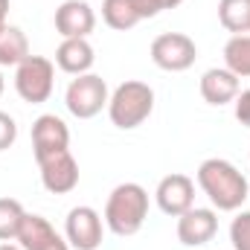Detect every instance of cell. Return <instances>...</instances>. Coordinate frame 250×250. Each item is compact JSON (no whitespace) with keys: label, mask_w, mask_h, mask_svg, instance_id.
Here are the masks:
<instances>
[{"label":"cell","mask_w":250,"mask_h":250,"mask_svg":"<svg viewBox=\"0 0 250 250\" xmlns=\"http://www.w3.org/2000/svg\"><path fill=\"white\" fill-rule=\"evenodd\" d=\"M15 242L23 250H70V245H67V239L62 233L44 215H35V212L23 215V224H21Z\"/></svg>","instance_id":"8fae6325"},{"label":"cell","mask_w":250,"mask_h":250,"mask_svg":"<svg viewBox=\"0 0 250 250\" xmlns=\"http://www.w3.org/2000/svg\"><path fill=\"white\" fill-rule=\"evenodd\" d=\"M96 29V12L87 0H64L56 9V32L62 38H87Z\"/></svg>","instance_id":"4fadbf2b"},{"label":"cell","mask_w":250,"mask_h":250,"mask_svg":"<svg viewBox=\"0 0 250 250\" xmlns=\"http://www.w3.org/2000/svg\"><path fill=\"white\" fill-rule=\"evenodd\" d=\"M134 6H137V12H140V18H143V21H146V18H154V15H160V12H163L157 0H134Z\"/></svg>","instance_id":"cb8c5ba5"},{"label":"cell","mask_w":250,"mask_h":250,"mask_svg":"<svg viewBox=\"0 0 250 250\" xmlns=\"http://www.w3.org/2000/svg\"><path fill=\"white\" fill-rule=\"evenodd\" d=\"M224 67L239 79H250V35H233L224 44Z\"/></svg>","instance_id":"d6986e66"},{"label":"cell","mask_w":250,"mask_h":250,"mask_svg":"<svg viewBox=\"0 0 250 250\" xmlns=\"http://www.w3.org/2000/svg\"><path fill=\"white\" fill-rule=\"evenodd\" d=\"M218 21L233 35H250V0H218Z\"/></svg>","instance_id":"e0dca14e"},{"label":"cell","mask_w":250,"mask_h":250,"mask_svg":"<svg viewBox=\"0 0 250 250\" xmlns=\"http://www.w3.org/2000/svg\"><path fill=\"white\" fill-rule=\"evenodd\" d=\"M35 163L41 169V184L50 195H67V192H73L79 187V163L70 154V148L38 157Z\"/></svg>","instance_id":"ba28073f"},{"label":"cell","mask_w":250,"mask_h":250,"mask_svg":"<svg viewBox=\"0 0 250 250\" xmlns=\"http://www.w3.org/2000/svg\"><path fill=\"white\" fill-rule=\"evenodd\" d=\"M102 21L111 29L125 32V29H134L143 18H140L134 0H102Z\"/></svg>","instance_id":"ac0fdd59"},{"label":"cell","mask_w":250,"mask_h":250,"mask_svg":"<svg viewBox=\"0 0 250 250\" xmlns=\"http://www.w3.org/2000/svg\"><path fill=\"white\" fill-rule=\"evenodd\" d=\"M146 218H148V192L131 181L114 187L105 204V227L114 236L125 239V236L140 233Z\"/></svg>","instance_id":"7a4b0ae2"},{"label":"cell","mask_w":250,"mask_h":250,"mask_svg":"<svg viewBox=\"0 0 250 250\" xmlns=\"http://www.w3.org/2000/svg\"><path fill=\"white\" fill-rule=\"evenodd\" d=\"M151 62L166 73H184L189 70L198 59V47L195 41L184 32H163L151 41Z\"/></svg>","instance_id":"8992f818"},{"label":"cell","mask_w":250,"mask_h":250,"mask_svg":"<svg viewBox=\"0 0 250 250\" xmlns=\"http://www.w3.org/2000/svg\"><path fill=\"white\" fill-rule=\"evenodd\" d=\"M56 87V64L44 56H29L15 67V90L23 102L41 105L53 96Z\"/></svg>","instance_id":"277c9868"},{"label":"cell","mask_w":250,"mask_h":250,"mask_svg":"<svg viewBox=\"0 0 250 250\" xmlns=\"http://www.w3.org/2000/svg\"><path fill=\"white\" fill-rule=\"evenodd\" d=\"M29 41L21 26H6L0 32V67H18L23 59H29Z\"/></svg>","instance_id":"2e32d148"},{"label":"cell","mask_w":250,"mask_h":250,"mask_svg":"<svg viewBox=\"0 0 250 250\" xmlns=\"http://www.w3.org/2000/svg\"><path fill=\"white\" fill-rule=\"evenodd\" d=\"M64 148H70L67 123L56 114H41L32 123V154H35V160L47 157V154H56V151H64Z\"/></svg>","instance_id":"7c38bea8"},{"label":"cell","mask_w":250,"mask_h":250,"mask_svg":"<svg viewBox=\"0 0 250 250\" xmlns=\"http://www.w3.org/2000/svg\"><path fill=\"white\" fill-rule=\"evenodd\" d=\"M105 233V218L93 207H73L64 221V239L73 250H99Z\"/></svg>","instance_id":"52a82bcc"},{"label":"cell","mask_w":250,"mask_h":250,"mask_svg":"<svg viewBox=\"0 0 250 250\" xmlns=\"http://www.w3.org/2000/svg\"><path fill=\"white\" fill-rule=\"evenodd\" d=\"M3 87H6V82H3V73H0V93H3Z\"/></svg>","instance_id":"83f0119b"},{"label":"cell","mask_w":250,"mask_h":250,"mask_svg":"<svg viewBox=\"0 0 250 250\" xmlns=\"http://www.w3.org/2000/svg\"><path fill=\"white\" fill-rule=\"evenodd\" d=\"M0 250H23V248H21V245H12V242H3Z\"/></svg>","instance_id":"4316f807"},{"label":"cell","mask_w":250,"mask_h":250,"mask_svg":"<svg viewBox=\"0 0 250 250\" xmlns=\"http://www.w3.org/2000/svg\"><path fill=\"white\" fill-rule=\"evenodd\" d=\"M218 233V215L209 207H192L178 215V242L187 248H201Z\"/></svg>","instance_id":"30bf717a"},{"label":"cell","mask_w":250,"mask_h":250,"mask_svg":"<svg viewBox=\"0 0 250 250\" xmlns=\"http://www.w3.org/2000/svg\"><path fill=\"white\" fill-rule=\"evenodd\" d=\"M198 90H201V96H204L207 105L221 108V105H230V102L239 96L242 84H239V76L230 73L227 67H209V70L201 76Z\"/></svg>","instance_id":"5bb4252c"},{"label":"cell","mask_w":250,"mask_h":250,"mask_svg":"<svg viewBox=\"0 0 250 250\" xmlns=\"http://www.w3.org/2000/svg\"><path fill=\"white\" fill-rule=\"evenodd\" d=\"M154 111V90L146 84V82H123L111 99H108V117L111 123L123 131H134L146 123Z\"/></svg>","instance_id":"3957f363"},{"label":"cell","mask_w":250,"mask_h":250,"mask_svg":"<svg viewBox=\"0 0 250 250\" xmlns=\"http://www.w3.org/2000/svg\"><path fill=\"white\" fill-rule=\"evenodd\" d=\"M160 3V9H175V6H181L184 0H157Z\"/></svg>","instance_id":"484cf974"},{"label":"cell","mask_w":250,"mask_h":250,"mask_svg":"<svg viewBox=\"0 0 250 250\" xmlns=\"http://www.w3.org/2000/svg\"><path fill=\"white\" fill-rule=\"evenodd\" d=\"M26 209L15 198H0V242H15Z\"/></svg>","instance_id":"ffe728a7"},{"label":"cell","mask_w":250,"mask_h":250,"mask_svg":"<svg viewBox=\"0 0 250 250\" xmlns=\"http://www.w3.org/2000/svg\"><path fill=\"white\" fill-rule=\"evenodd\" d=\"M233 111H236V120L245 125V128H250V90H239V96L233 99Z\"/></svg>","instance_id":"603a6c76"},{"label":"cell","mask_w":250,"mask_h":250,"mask_svg":"<svg viewBox=\"0 0 250 250\" xmlns=\"http://www.w3.org/2000/svg\"><path fill=\"white\" fill-rule=\"evenodd\" d=\"M93 62H96V56H93V47L87 44V38H64L59 44V50H56L59 70L70 73V76L90 73Z\"/></svg>","instance_id":"9a60e30c"},{"label":"cell","mask_w":250,"mask_h":250,"mask_svg":"<svg viewBox=\"0 0 250 250\" xmlns=\"http://www.w3.org/2000/svg\"><path fill=\"white\" fill-rule=\"evenodd\" d=\"M195 181L201 192L209 198V204L221 212H239L250 201V184L248 178L224 157H209L198 166Z\"/></svg>","instance_id":"6da1fadb"},{"label":"cell","mask_w":250,"mask_h":250,"mask_svg":"<svg viewBox=\"0 0 250 250\" xmlns=\"http://www.w3.org/2000/svg\"><path fill=\"white\" fill-rule=\"evenodd\" d=\"M108 82L96 73H82L67 84L64 93V105L76 120H93L96 114H102V108H108Z\"/></svg>","instance_id":"5b68a950"},{"label":"cell","mask_w":250,"mask_h":250,"mask_svg":"<svg viewBox=\"0 0 250 250\" xmlns=\"http://www.w3.org/2000/svg\"><path fill=\"white\" fill-rule=\"evenodd\" d=\"M15 140H18V123H15L6 111H0V151L12 148Z\"/></svg>","instance_id":"7402d4cb"},{"label":"cell","mask_w":250,"mask_h":250,"mask_svg":"<svg viewBox=\"0 0 250 250\" xmlns=\"http://www.w3.org/2000/svg\"><path fill=\"white\" fill-rule=\"evenodd\" d=\"M6 18H9V0H0V32L9 26V23H6Z\"/></svg>","instance_id":"d4e9b609"},{"label":"cell","mask_w":250,"mask_h":250,"mask_svg":"<svg viewBox=\"0 0 250 250\" xmlns=\"http://www.w3.org/2000/svg\"><path fill=\"white\" fill-rule=\"evenodd\" d=\"M154 198H157V207L166 215L178 218V215H184L187 209L195 207V181L189 175H181V172L166 175L154 189Z\"/></svg>","instance_id":"9c48e42d"},{"label":"cell","mask_w":250,"mask_h":250,"mask_svg":"<svg viewBox=\"0 0 250 250\" xmlns=\"http://www.w3.org/2000/svg\"><path fill=\"white\" fill-rule=\"evenodd\" d=\"M230 242L233 250H250V209L236 212V218L230 221Z\"/></svg>","instance_id":"44dd1931"}]
</instances>
